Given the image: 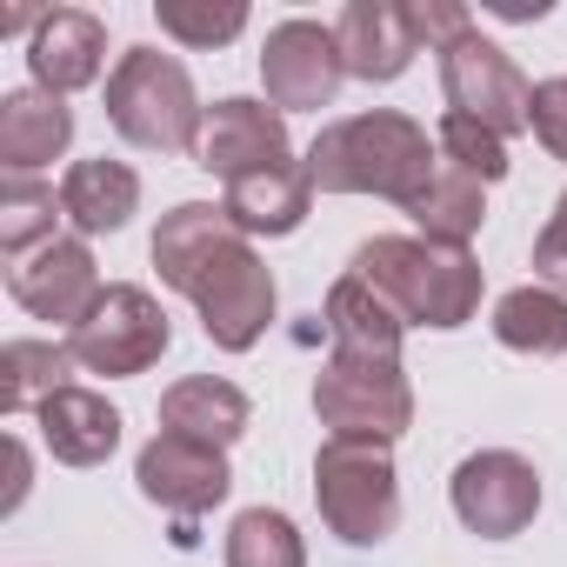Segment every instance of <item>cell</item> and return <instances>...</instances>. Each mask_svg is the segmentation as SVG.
Returning <instances> with one entry per match:
<instances>
[{
    "label": "cell",
    "instance_id": "obj_1",
    "mask_svg": "<svg viewBox=\"0 0 567 567\" xmlns=\"http://www.w3.org/2000/svg\"><path fill=\"white\" fill-rule=\"evenodd\" d=\"M154 267L174 295L200 308V328L220 354H247L274 321V274L254 254V234L214 200H181L154 227Z\"/></svg>",
    "mask_w": 567,
    "mask_h": 567
},
{
    "label": "cell",
    "instance_id": "obj_32",
    "mask_svg": "<svg viewBox=\"0 0 567 567\" xmlns=\"http://www.w3.org/2000/svg\"><path fill=\"white\" fill-rule=\"evenodd\" d=\"M28 487H34V461H28V441L21 434H8V501H0V507H21L28 501Z\"/></svg>",
    "mask_w": 567,
    "mask_h": 567
},
{
    "label": "cell",
    "instance_id": "obj_2",
    "mask_svg": "<svg viewBox=\"0 0 567 567\" xmlns=\"http://www.w3.org/2000/svg\"><path fill=\"white\" fill-rule=\"evenodd\" d=\"M434 167H441V147L414 114H394V107L328 121L308 147V181L321 194H381L401 207L434 181Z\"/></svg>",
    "mask_w": 567,
    "mask_h": 567
},
{
    "label": "cell",
    "instance_id": "obj_13",
    "mask_svg": "<svg viewBox=\"0 0 567 567\" xmlns=\"http://www.w3.org/2000/svg\"><path fill=\"white\" fill-rule=\"evenodd\" d=\"M134 481H141V494H147L154 507H167V514H181V520L220 507L227 487H234L227 454H220V447H200V441H187V434H154V441L141 447V461H134Z\"/></svg>",
    "mask_w": 567,
    "mask_h": 567
},
{
    "label": "cell",
    "instance_id": "obj_21",
    "mask_svg": "<svg viewBox=\"0 0 567 567\" xmlns=\"http://www.w3.org/2000/svg\"><path fill=\"white\" fill-rule=\"evenodd\" d=\"M308 200H315L308 167L280 161V167H260V174L227 181V200L220 207L240 220V234H295L308 220Z\"/></svg>",
    "mask_w": 567,
    "mask_h": 567
},
{
    "label": "cell",
    "instance_id": "obj_3",
    "mask_svg": "<svg viewBox=\"0 0 567 567\" xmlns=\"http://www.w3.org/2000/svg\"><path fill=\"white\" fill-rule=\"evenodd\" d=\"M354 274L408 328H467L481 315V260L427 234H374L354 247Z\"/></svg>",
    "mask_w": 567,
    "mask_h": 567
},
{
    "label": "cell",
    "instance_id": "obj_10",
    "mask_svg": "<svg viewBox=\"0 0 567 567\" xmlns=\"http://www.w3.org/2000/svg\"><path fill=\"white\" fill-rule=\"evenodd\" d=\"M260 81H267V101H274L280 114L334 107V94H341V81H348V61H341L334 28H321V21H280V28H267Z\"/></svg>",
    "mask_w": 567,
    "mask_h": 567
},
{
    "label": "cell",
    "instance_id": "obj_24",
    "mask_svg": "<svg viewBox=\"0 0 567 567\" xmlns=\"http://www.w3.org/2000/svg\"><path fill=\"white\" fill-rule=\"evenodd\" d=\"M74 374L68 341H8L0 348V414H41V401H54Z\"/></svg>",
    "mask_w": 567,
    "mask_h": 567
},
{
    "label": "cell",
    "instance_id": "obj_6",
    "mask_svg": "<svg viewBox=\"0 0 567 567\" xmlns=\"http://www.w3.org/2000/svg\"><path fill=\"white\" fill-rule=\"evenodd\" d=\"M315 414L328 434H348V441H401L414 427V388L401 361L328 354V368L315 374Z\"/></svg>",
    "mask_w": 567,
    "mask_h": 567
},
{
    "label": "cell",
    "instance_id": "obj_17",
    "mask_svg": "<svg viewBox=\"0 0 567 567\" xmlns=\"http://www.w3.org/2000/svg\"><path fill=\"white\" fill-rule=\"evenodd\" d=\"M41 441L61 467H101L121 447V414L94 388H61L54 401H41Z\"/></svg>",
    "mask_w": 567,
    "mask_h": 567
},
{
    "label": "cell",
    "instance_id": "obj_19",
    "mask_svg": "<svg viewBox=\"0 0 567 567\" xmlns=\"http://www.w3.org/2000/svg\"><path fill=\"white\" fill-rule=\"evenodd\" d=\"M401 334H408V321L368 288L354 267L328 288V341H334V354H354V361H401Z\"/></svg>",
    "mask_w": 567,
    "mask_h": 567
},
{
    "label": "cell",
    "instance_id": "obj_23",
    "mask_svg": "<svg viewBox=\"0 0 567 567\" xmlns=\"http://www.w3.org/2000/svg\"><path fill=\"white\" fill-rule=\"evenodd\" d=\"M408 214H414V227H421L427 240L467 247V240L481 234V220H487V200H481V181H474V174H461L454 161H441L434 181L408 200Z\"/></svg>",
    "mask_w": 567,
    "mask_h": 567
},
{
    "label": "cell",
    "instance_id": "obj_28",
    "mask_svg": "<svg viewBox=\"0 0 567 567\" xmlns=\"http://www.w3.org/2000/svg\"><path fill=\"white\" fill-rule=\"evenodd\" d=\"M434 147H441V161H454V167H461V174H474L481 187L507 174V141H501L494 127L467 121V114H441V134H434Z\"/></svg>",
    "mask_w": 567,
    "mask_h": 567
},
{
    "label": "cell",
    "instance_id": "obj_7",
    "mask_svg": "<svg viewBox=\"0 0 567 567\" xmlns=\"http://www.w3.org/2000/svg\"><path fill=\"white\" fill-rule=\"evenodd\" d=\"M167 341H174L167 308H161L147 288H134V280H114V288L94 301V315L68 334V354H74V368H87V374L134 381V374H147V368L167 354Z\"/></svg>",
    "mask_w": 567,
    "mask_h": 567
},
{
    "label": "cell",
    "instance_id": "obj_25",
    "mask_svg": "<svg viewBox=\"0 0 567 567\" xmlns=\"http://www.w3.org/2000/svg\"><path fill=\"white\" fill-rule=\"evenodd\" d=\"M68 207H61V194L54 187H41L34 174H8L0 181V247H8L14 260H28L34 247H48V240H61L54 234V220H61Z\"/></svg>",
    "mask_w": 567,
    "mask_h": 567
},
{
    "label": "cell",
    "instance_id": "obj_26",
    "mask_svg": "<svg viewBox=\"0 0 567 567\" xmlns=\"http://www.w3.org/2000/svg\"><path fill=\"white\" fill-rule=\"evenodd\" d=\"M227 567H308L301 527L280 507H247L227 527Z\"/></svg>",
    "mask_w": 567,
    "mask_h": 567
},
{
    "label": "cell",
    "instance_id": "obj_11",
    "mask_svg": "<svg viewBox=\"0 0 567 567\" xmlns=\"http://www.w3.org/2000/svg\"><path fill=\"white\" fill-rule=\"evenodd\" d=\"M8 295L34 315V321H61L68 334L94 315V301L107 295V280H101V267H94V254H87V240H74V234H61V240H48V247H34L28 260H14V274H8Z\"/></svg>",
    "mask_w": 567,
    "mask_h": 567
},
{
    "label": "cell",
    "instance_id": "obj_16",
    "mask_svg": "<svg viewBox=\"0 0 567 567\" xmlns=\"http://www.w3.org/2000/svg\"><path fill=\"white\" fill-rule=\"evenodd\" d=\"M74 141V114L61 94L48 87H14L0 101V167L8 174H34L48 161H61Z\"/></svg>",
    "mask_w": 567,
    "mask_h": 567
},
{
    "label": "cell",
    "instance_id": "obj_8",
    "mask_svg": "<svg viewBox=\"0 0 567 567\" xmlns=\"http://www.w3.org/2000/svg\"><path fill=\"white\" fill-rule=\"evenodd\" d=\"M447 501H454V514H461L467 534H481V540H514V534L540 514V474H534V461L514 454V447H481V454H467V461L454 467Z\"/></svg>",
    "mask_w": 567,
    "mask_h": 567
},
{
    "label": "cell",
    "instance_id": "obj_31",
    "mask_svg": "<svg viewBox=\"0 0 567 567\" xmlns=\"http://www.w3.org/2000/svg\"><path fill=\"white\" fill-rule=\"evenodd\" d=\"M534 280L567 301V194L554 200V214H547V227L534 240Z\"/></svg>",
    "mask_w": 567,
    "mask_h": 567
},
{
    "label": "cell",
    "instance_id": "obj_18",
    "mask_svg": "<svg viewBox=\"0 0 567 567\" xmlns=\"http://www.w3.org/2000/svg\"><path fill=\"white\" fill-rule=\"evenodd\" d=\"M247 421H254L247 394H240L234 381H214V374L174 381V388L161 394V434H187V441L220 447V454L247 434Z\"/></svg>",
    "mask_w": 567,
    "mask_h": 567
},
{
    "label": "cell",
    "instance_id": "obj_4",
    "mask_svg": "<svg viewBox=\"0 0 567 567\" xmlns=\"http://www.w3.org/2000/svg\"><path fill=\"white\" fill-rule=\"evenodd\" d=\"M107 121L121 141L154 147V154H194L207 107L187 81V68L161 48H127L107 74Z\"/></svg>",
    "mask_w": 567,
    "mask_h": 567
},
{
    "label": "cell",
    "instance_id": "obj_29",
    "mask_svg": "<svg viewBox=\"0 0 567 567\" xmlns=\"http://www.w3.org/2000/svg\"><path fill=\"white\" fill-rule=\"evenodd\" d=\"M401 8H408V28L427 54H447L461 34H474V14L454 8V0H401Z\"/></svg>",
    "mask_w": 567,
    "mask_h": 567
},
{
    "label": "cell",
    "instance_id": "obj_22",
    "mask_svg": "<svg viewBox=\"0 0 567 567\" xmlns=\"http://www.w3.org/2000/svg\"><path fill=\"white\" fill-rule=\"evenodd\" d=\"M494 341L514 348V354H534V361L567 354V301H560L554 288H540V280L507 288V295L494 301Z\"/></svg>",
    "mask_w": 567,
    "mask_h": 567
},
{
    "label": "cell",
    "instance_id": "obj_9",
    "mask_svg": "<svg viewBox=\"0 0 567 567\" xmlns=\"http://www.w3.org/2000/svg\"><path fill=\"white\" fill-rule=\"evenodd\" d=\"M441 94H447V114H467L481 127H494L501 141L527 127V107H534V87L527 74L474 28L461 34L447 54H441Z\"/></svg>",
    "mask_w": 567,
    "mask_h": 567
},
{
    "label": "cell",
    "instance_id": "obj_14",
    "mask_svg": "<svg viewBox=\"0 0 567 567\" xmlns=\"http://www.w3.org/2000/svg\"><path fill=\"white\" fill-rule=\"evenodd\" d=\"M334 41H341V61L354 81H401L421 54L401 0H348L334 21Z\"/></svg>",
    "mask_w": 567,
    "mask_h": 567
},
{
    "label": "cell",
    "instance_id": "obj_15",
    "mask_svg": "<svg viewBox=\"0 0 567 567\" xmlns=\"http://www.w3.org/2000/svg\"><path fill=\"white\" fill-rule=\"evenodd\" d=\"M28 68H34V87L48 94H74V87H94L101 68H107V28L87 14V8H48L41 34L28 41Z\"/></svg>",
    "mask_w": 567,
    "mask_h": 567
},
{
    "label": "cell",
    "instance_id": "obj_30",
    "mask_svg": "<svg viewBox=\"0 0 567 567\" xmlns=\"http://www.w3.org/2000/svg\"><path fill=\"white\" fill-rule=\"evenodd\" d=\"M527 127H534V141H540V147H547L554 161H567V74H560V81H540V87H534Z\"/></svg>",
    "mask_w": 567,
    "mask_h": 567
},
{
    "label": "cell",
    "instance_id": "obj_12",
    "mask_svg": "<svg viewBox=\"0 0 567 567\" xmlns=\"http://www.w3.org/2000/svg\"><path fill=\"white\" fill-rule=\"evenodd\" d=\"M288 161V114L274 101H214L207 107V127H200V147H194V167L220 174V181H240V174H260V167H280Z\"/></svg>",
    "mask_w": 567,
    "mask_h": 567
},
{
    "label": "cell",
    "instance_id": "obj_27",
    "mask_svg": "<svg viewBox=\"0 0 567 567\" xmlns=\"http://www.w3.org/2000/svg\"><path fill=\"white\" fill-rule=\"evenodd\" d=\"M161 34H174L181 48H227L240 28H247V8L240 0H161Z\"/></svg>",
    "mask_w": 567,
    "mask_h": 567
},
{
    "label": "cell",
    "instance_id": "obj_5",
    "mask_svg": "<svg viewBox=\"0 0 567 567\" xmlns=\"http://www.w3.org/2000/svg\"><path fill=\"white\" fill-rule=\"evenodd\" d=\"M394 441H348L328 434L315 454V501L328 534L348 547H381L401 527V481H394Z\"/></svg>",
    "mask_w": 567,
    "mask_h": 567
},
{
    "label": "cell",
    "instance_id": "obj_20",
    "mask_svg": "<svg viewBox=\"0 0 567 567\" xmlns=\"http://www.w3.org/2000/svg\"><path fill=\"white\" fill-rule=\"evenodd\" d=\"M61 207L81 234H121L141 214V174L127 161H74L61 181Z\"/></svg>",
    "mask_w": 567,
    "mask_h": 567
}]
</instances>
